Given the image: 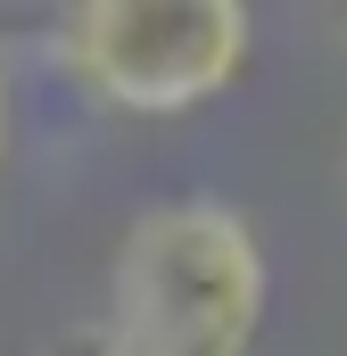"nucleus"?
Returning a JSON list of instances; mask_svg holds the SVG:
<instances>
[{
    "mask_svg": "<svg viewBox=\"0 0 347 356\" xmlns=\"http://www.w3.org/2000/svg\"><path fill=\"white\" fill-rule=\"evenodd\" d=\"M67 67L108 108L182 116L248 67V0H75Z\"/></svg>",
    "mask_w": 347,
    "mask_h": 356,
    "instance_id": "nucleus-2",
    "label": "nucleus"
},
{
    "mask_svg": "<svg viewBox=\"0 0 347 356\" xmlns=\"http://www.w3.org/2000/svg\"><path fill=\"white\" fill-rule=\"evenodd\" d=\"M0 149H8V99H0Z\"/></svg>",
    "mask_w": 347,
    "mask_h": 356,
    "instance_id": "nucleus-3",
    "label": "nucleus"
},
{
    "mask_svg": "<svg viewBox=\"0 0 347 356\" xmlns=\"http://www.w3.org/2000/svg\"><path fill=\"white\" fill-rule=\"evenodd\" d=\"M264 249L240 207L166 199L116 249V356H248L264 332Z\"/></svg>",
    "mask_w": 347,
    "mask_h": 356,
    "instance_id": "nucleus-1",
    "label": "nucleus"
}]
</instances>
